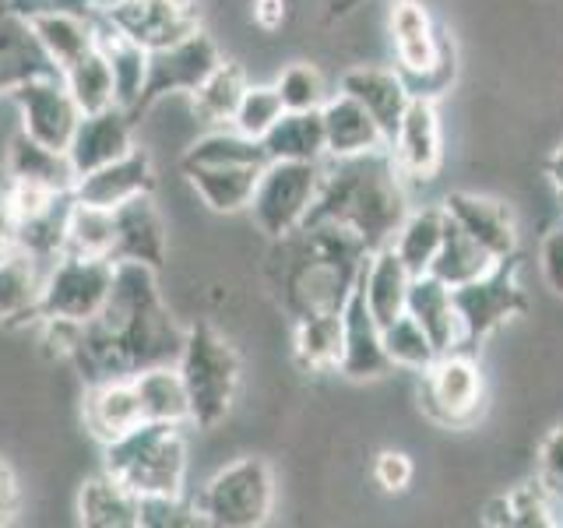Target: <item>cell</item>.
<instances>
[{"label": "cell", "mask_w": 563, "mask_h": 528, "mask_svg": "<svg viewBox=\"0 0 563 528\" xmlns=\"http://www.w3.org/2000/svg\"><path fill=\"white\" fill-rule=\"evenodd\" d=\"M43 345L78 370L85 384L134 377L155 363H176L187 328L176 324L148 264H117L106 307L85 324L40 321Z\"/></svg>", "instance_id": "cell-1"}, {"label": "cell", "mask_w": 563, "mask_h": 528, "mask_svg": "<svg viewBox=\"0 0 563 528\" xmlns=\"http://www.w3.org/2000/svg\"><path fill=\"white\" fill-rule=\"evenodd\" d=\"M409 201H405L401 173L387 148L352 155V158H331L324 166L321 190L310 208V222L339 226L345 233L360 237L366 251L374 254L377 246H387L395 240L398 226L409 216Z\"/></svg>", "instance_id": "cell-2"}, {"label": "cell", "mask_w": 563, "mask_h": 528, "mask_svg": "<svg viewBox=\"0 0 563 528\" xmlns=\"http://www.w3.org/2000/svg\"><path fill=\"white\" fill-rule=\"evenodd\" d=\"M369 251L360 237L339 226L310 222L278 240L275 286L292 321L313 314H339L356 286Z\"/></svg>", "instance_id": "cell-3"}, {"label": "cell", "mask_w": 563, "mask_h": 528, "mask_svg": "<svg viewBox=\"0 0 563 528\" xmlns=\"http://www.w3.org/2000/svg\"><path fill=\"white\" fill-rule=\"evenodd\" d=\"M102 469L137 497L187 493V437L180 422H137L134 430L102 444Z\"/></svg>", "instance_id": "cell-4"}, {"label": "cell", "mask_w": 563, "mask_h": 528, "mask_svg": "<svg viewBox=\"0 0 563 528\" xmlns=\"http://www.w3.org/2000/svg\"><path fill=\"white\" fill-rule=\"evenodd\" d=\"M176 370H180L184 387H187L190 427L216 430L219 422L233 413L240 384H243V360L236 345L229 342L216 324L198 321L184 334Z\"/></svg>", "instance_id": "cell-5"}, {"label": "cell", "mask_w": 563, "mask_h": 528, "mask_svg": "<svg viewBox=\"0 0 563 528\" xmlns=\"http://www.w3.org/2000/svg\"><path fill=\"white\" fill-rule=\"evenodd\" d=\"M391 40L398 57V75L412 96L440 99L457 78V53L448 32L433 25L422 0H398L391 11Z\"/></svg>", "instance_id": "cell-6"}, {"label": "cell", "mask_w": 563, "mask_h": 528, "mask_svg": "<svg viewBox=\"0 0 563 528\" xmlns=\"http://www.w3.org/2000/svg\"><path fill=\"white\" fill-rule=\"evenodd\" d=\"M194 504L211 528H261L275 510V472L264 458L243 454L211 475Z\"/></svg>", "instance_id": "cell-7"}, {"label": "cell", "mask_w": 563, "mask_h": 528, "mask_svg": "<svg viewBox=\"0 0 563 528\" xmlns=\"http://www.w3.org/2000/svg\"><path fill=\"white\" fill-rule=\"evenodd\" d=\"M416 405L440 430H472L486 413V381L472 352H437V360L419 370Z\"/></svg>", "instance_id": "cell-8"}, {"label": "cell", "mask_w": 563, "mask_h": 528, "mask_svg": "<svg viewBox=\"0 0 563 528\" xmlns=\"http://www.w3.org/2000/svg\"><path fill=\"white\" fill-rule=\"evenodd\" d=\"M518 275H521V254H507L486 275L451 289L457 324H462L457 349L475 352L493 331H500L507 321L528 314V296Z\"/></svg>", "instance_id": "cell-9"}, {"label": "cell", "mask_w": 563, "mask_h": 528, "mask_svg": "<svg viewBox=\"0 0 563 528\" xmlns=\"http://www.w3.org/2000/svg\"><path fill=\"white\" fill-rule=\"evenodd\" d=\"M321 163H289V158H275L261 169L254 198L246 205V216L254 219L268 240H286L299 226L307 222L310 208L321 190Z\"/></svg>", "instance_id": "cell-10"}, {"label": "cell", "mask_w": 563, "mask_h": 528, "mask_svg": "<svg viewBox=\"0 0 563 528\" xmlns=\"http://www.w3.org/2000/svg\"><path fill=\"white\" fill-rule=\"evenodd\" d=\"M117 264L106 257L60 254L46 268L43 286V321H70L85 324L106 307L113 289Z\"/></svg>", "instance_id": "cell-11"}, {"label": "cell", "mask_w": 563, "mask_h": 528, "mask_svg": "<svg viewBox=\"0 0 563 528\" xmlns=\"http://www.w3.org/2000/svg\"><path fill=\"white\" fill-rule=\"evenodd\" d=\"M99 22L155 53L198 32L201 8L198 0H106Z\"/></svg>", "instance_id": "cell-12"}, {"label": "cell", "mask_w": 563, "mask_h": 528, "mask_svg": "<svg viewBox=\"0 0 563 528\" xmlns=\"http://www.w3.org/2000/svg\"><path fill=\"white\" fill-rule=\"evenodd\" d=\"M219 64H222V50L205 29H198L194 35H187V40L173 43L166 50L148 53L145 92H141L131 117L137 120L141 113H148L152 106H158L166 96H190Z\"/></svg>", "instance_id": "cell-13"}, {"label": "cell", "mask_w": 563, "mask_h": 528, "mask_svg": "<svg viewBox=\"0 0 563 528\" xmlns=\"http://www.w3.org/2000/svg\"><path fill=\"white\" fill-rule=\"evenodd\" d=\"M11 99L18 106V117H22L25 138L40 141V145H46V148L67 152L70 138H75V131H78L81 110H78L75 96L67 92V85L57 70L22 81L11 92Z\"/></svg>", "instance_id": "cell-14"}, {"label": "cell", "mask_w": 563, "mask_h": 528, "mask_svg": "<svg viewBox=\"0 0 563 528\" xmlns=\"http://www.w3.org/2000/svg\"><path fill=\"white\" fill-rule=\"evenodd\" d=\"M166 254L169 229L152 194H141V198L113 208V264H148V268L163 272Z\"/></svg>", "instance_id": "cell-15"}, {"label": "cell", "mask_w": 563, "mask_h": 528, "mask_svg": "<svg viewBox=\"0 0 563 528\" xmlns=\"http://www.w3.org/2000/svg\"><path fill=\"white\" fill-rule=\"evenodd\" d=\"M391 360L384 352L380 339V324L377 317L366 307V293H363V272L352 286L345 307H342V360H339V374L349 381H380L391 374Z\"/></svg>", "instance_id": "cell-16"}, {"label": "cell", "mask_w": 563, "mask_h": 528, "mask_svg": "<svg viewBox=\"0 0 563 528\" xmlns=\"http://www.w3.org/2000/svg\"><path fill=\"white\" fill-rule=\"evenodd\" d=\"M391 158L401 176L412 180H433L444 163V134H440V113L437 99L412 96L409 110H405L398 134L391 141Z\"/></svg>", "instance_id": "cell-17"}, {"label": "cell", "mask_w": 563, "mask_h": 528, "mask_svg": "<svg viewBox=\"0 0 563 528\" xmlns=\"http://www.w3.org/2000/svg\"><path fill=\"white\" fill-rule=\"evenodd\" d=\"M141 194H155V166L152 155L137 145L128 155L75 180V198L96 208H120L131 198H141Z\"/></svg>", "instance_id": "cell-18"}, {"label": "cell", "mask_w": 563, "mask_h": 528, "mask_svg": "<svg viewBox=\"0 0 563 528\" xmlns=\"http://www.w3.org/2000/svg\"><path fill=\"white\" fill-rule=\"evenodd\" d=\"M25 29L32 32L35 46L43 50L49 67L64 75L81 57H88L99 46V18L81 11H46L25 18Z\"/></svg>", "instance_id": "cell-19"}, {"label": "cell", "mask_w": 563, "mask_h": 528, "mask_svg": "<svg viewBox=\"0 0 563 528\" xmlns=\"http://www.w3.org/2000/svg\"><path fill=\"white\" fill-rule=\"evenodd\" d=\"M444 211L497 261L507 254H518V219L504 201L483 198V194L472 190H451L444 198Z\"/></svg>", "instance_id": "cell-20"}, {"label": "cell", "mask_w": 563, "mask_h": 528, "mask_svg": "<svg viewBox=\"0 0 563 528\" xmlns=\"http://www.w3.org/2000/svg\"><path fill=\"white\" fill-rule=\"evenodd\" d=\"M131 128H134V120L128 110H120V106H110V110H99V113H81L78 131L67 145V158H70V166H75V173L85 176L106 163H113L120 155H128L134 148Z\"/></svg>", "instance_id": "cell-21"}, {"label": "cell", "mask_w": 563, "mask_h": 528, "mask_svg": "<svg viewBox=\"0 0 563 528\" xmlns=\"http://www.w3.org/2000/svg\"><path fill=\"white\" fill-rule=\"evenodd\" d=\"M43 286H46V264L25 254L22 246H14V251L0 257V324L40 328Z\"/></svg>", "instance_id": "cell-22"}, {"label": "cell", "mask_w": 563, "mask_h": 528, "mask_svg": "<svg viewBox=\"0 0 563 528\" xmlns=\"http://www.w3.org/2000/svg\"><path fill=\"white\" fill-rule=\"evenodd\" d=\"M342 92H349L352 99H360L369 117L377 120V128L384 131V141L387 148H391V141L398 134V123L405 117V110H409L412 102V92L409 85H405V78L398 75V70L391 67H349L342 81H339Z\"/></svg>", "instance_id": "cell-23"}, {"label": "cell", "mask_w": 563, "mask_h": 528, "mask_svg": "<svg viewBox=\"0 0 563 528\" xmlns=\"http://www.w3.org/2000/svg\"><path fill=\"white\" fill-rule=\"evenodd\" d=\"M81 422L99 444H110V440L134 430L137 422H145L134 381L131 377H106L96 384H85Z\"/></svg>", "instance_id": "cell-24"}, {"label": "cell", "mask_w": 563, "mask_h": 528, "mask_svg": "<svg viewBox=\"0 0 563 528\" xmlns=\"http://www.w3.org/2000/svg\"><path fill=\"white\" fill-rule=\"evenodd\" d=\"M321 123H324V155L328 158H352L366 152L387 148L384 131L377 128V120L369 117V110L352 99L349 92H334L321 106Z\"/></svg>", "instance_id": "cell-25"}, {"label": "cell", "mask_w": 563, "mask_h": 528, "mask_svg": "<svg viewBox=\"0 0 563 528\" xmlns=\"http://www.w3.org/2000/svg\"><path fill=\"white\" fill-rule=\"evenodd\" d=\"M75 515L85 528H141V497L99 469L78 486Z\"/></svg>", "instance_id": "cell-26"}, {"label": "cell", "mask_w": 563, "mask_h": 528, "mask_svg": "<svg viewBox=\"0 0 563 528\" xmlns=\"http://www.w3.org/2000/svg\"><path fill=\"white\" fill-rule=\"evenodd\" d=\"M264 166L254 163H229V166H180V173L187 176V184L194 187V194L208 205V211L216 216H236V211H246L254 198L257 176Z\"/></svg>", "instance_id": "cell-27"}, {"label": "cell", "mask_w": 563, "mask_h": 528, "mask_svg": "<svg viewBox=\"0 0 563 528\" xmlns=\"http://www.w3.org/2000/svg\"><path fill=\"white\" fill-rule=\"evenodd\" d=\"M4 169H8V184H29V187L53 190V194H75V180H78L67 152L46 148L25 134H18L11 141Z\"/></svg>", "instance_id": "cell-28"}, {"label": "cell", "mask_w": 563, "mask_h": 528, "mask_svg": "<svg viewBox=\"0 0 563 528\" xmlns=\"http://www.w3.org/2000/svg\"><path fill=\"white\" fill-rule=\"evenodd\" d=\"M405 314H412L419 328L430 334L437 352H451L462 342V324H457L451 286L440 282L437 275H412L409 282V299H405Z\"/></svg>", "instance_id": "cell-29"}, {"label": "cell", "mask_w": 563, "mask_h": 528, "mask_svg": "<svg viewBox=\"0 0 563 528\" xmlns=\"http://www.w3.org/2000/svg\"><path fill=\"white\" fill-rule=\"evenodd\" d=\"M409 268L401 264L395 254V246H377L374 254L363 264V293H366V307L377 317V324H391L398 314H405V299H409Z\"/></svg>", "instance_id": "cell-30"}, {"label": "cell", "mask_w": 563, "mask_h": 528, "mask_svg": "<svg viewBox=\"0 0 563 528\" xmlns=\"http://www.w3.org/2000/svg\"><path fill=\"white\" fill-rule=\"evenodd\" d=\"M479 521L489 528H553V525H563V518H556V497L539 480H528L515 490L500 493V497H493L483 507Z\"/></svg>", "instance_id": "cell-31"}, {"label": "cell", "mask_w": 563, "mask_h": 528, "mask_svg": "<svg viewBox=\"0 0 563 528\" xmlns=\"http://www.w3.org/2000/svg\"><path fill=\"white\" fill-rule=\"evenodd\" d=\"M131 381L141 402V416L148 422H180V427H187L190 402H187V387L176 363L145 366V370H137Z\"/></svg>", "instance_id": "cell-32"}, {"label": "cell", "mask_w": 563, "mask_h": 528, "mask_svg": "<svg viewBox=\"0 0 563 528\" xmlns=\"http://www.w3.org/2000/svg\"><path fill=\"white\" fill-rule=\"evenodd\" d=\"M292 363L303 374H328L339 370L342 360V310L339 314H313L292 321Z\"/></svg>", "instance_id": "cell-33"}, {"label": "cell", "mask_w": 563, "mask_h": 528, "mask_svg": "<svg viewBox=\"0 0 563 528\" xmlns=\"http://www.w3.org/2000/svg\"><path fill=\"white\" fill-rule=\"evenodd\" d=\"M246 85L251 81H246L243 67L236 61L222 57V64L187 96L194 117H198L201 123H208V128H233V117L240 110V99L246 92Z\"/></svg>", "instance_id": "cell-34"}, {"label": "cell", "mask_w": 563, "mask_h": 528, "mask_svg": "<svg viewBox=\"0 0 563 528\" xmlns=\"http://www.w3.org/2000/svg\"><path fill=\"white\" fill-rule=\"evenodd\" d=\"M268 163L275 158H289V163H321L324 158V123L321 110L310 113H282L275 128L261 138Z\"/></svg>", "instance_id": "cell-35"}, {"label": "cell", "mask_w": 563, "mask_h": 528, "mask_svg": "<svg viewBox=\"0 0 563 528\" xmlns=\"http://www.w3.org/2000/svg\"><path fill=\"white\" fill-rule=\"evenodd\" d=\"M497 257H493L479 240H472L462 226H457L451 216H448V226H444V240H440V251L430 264V275H437L440 282H448V286H465V282L486 275Z\"/></svg>", "instance_id": "cell-36"}, {"label": "cell", "mask_w": 563, "mask_h": 528, "mask_svg": "<svg viewBox=\"0 0 563 528\" xmlns=\"http://www.w3.org/2000/svg\"><path fill=\"white\" fill-rule=\"evenodd\" d=\"M444 226H448L444 205L419 208V211H409V216H405L391 246H395V254L401 257L405 268H409V275L430 272V264L440 251V240H444Z\"/></svg>", "instance_id": "cell-37"}, {"label": "cell", "mask_w": 563, "mask_h": 528, "mask_svg": "<svg viewBox=\"0 0 563 528\" xmlns=\"http://www.w3.org/2000/svg\"><path fill=\"white\" fill-rule=\"evenodd\" d=\"M99 50L106 53V61H110V70H113L117 106L134 113L141 92H145V78H148V50L131 43L128 35L106 29L102 22H99Z\"/></svg>", "instance_id": "cell-38"}, {"label": "cell", "mask_w": 563, "mask_h": 528, "mask_svg": "<svg viewBox=\"0 0 563 528\" xmlns=\"http://www.w3.org/2000/svg\"><path fill=\"white\" fill-rule=\"evenodd\" d=\"M49 70L53 67L43 57V50L35 46L25 22L0 18V99L11 96L22 81L35 75H49Z\"/></svg>", "instance_id": "cell-39"}, {"label": "cell", "mask_w": 563, "mask_h": 528, "mask_svg": "<svg viewBox=\"0 0 563 528\" xmlns=\"http://www.w3.org/2000/svg\"><path fill=\"white\" fill-rule=\"evenodd\" d=\"M229 163H254L268 166V152L257 138H246L236 128H211L208 134L194 138L180 155V166H229Z\"/></svg>", "instance_id": "cell-40"}, {"label": "cell", "mask_w": 563, "mask_h": 528, "mask_svg": "<svg viewBox=\"0 0 563 528\" xmlns=\"http://www.w3.org/2000/svg\"><path fill=\"white\" fill-rule=\"evenodd\" d=\"M64 251L110 261V254H113V208H96V205H85L78 198H70L67 226H64Z\"/></svg>", "instance_id": "cell-41"}, {"label": "cell", "mask_w": 563, "mask_h": 528, "mask_svg": "<svg viewBox=\"0 0 563 528\" xmlns=\"http://www.w3.org/2000/svg\"><path fill=\"white\" fill-rule=\"evenodd\" d=\"M60 78L67 85V92L75 96L81 113H99V110L117 106L113 70H110V61H106V53L99 46L88 53V57H81L70 70H64Z\"/></svg>", "instance_id": "cell-42"}, {"label": "cell", "mask_w": 563, "mask_h": 528, "mask_svg": "<svg viewBox=\"0 0 563 528\" xmlns=\"http://www.w3.org/2000/svg\"><path fill=\"white\" fill-rule=\"evenodd\" d=\"M380 339H384V352L391 366L401 370H419L430 366L437 360V345L430 342V334L419 328V321L412 314H398L391 324L380 328Z\"/></svg>", "instance_id": "cell-43"}, {"label": "cell", "mask_w": 563, "mask_h": 528, "mask_svg": "<svg viewBox=\"0 0 563 528\" xmlns=\"http://www.w3.org/2000/svg\"><path fill=\"white\" fill-rule=\"evenodd\" d=\"M275 88H278V99L286 106L289 113H310V110H321L328 102V85H324V75L317 70L313 64H303L296 61L289 64L282 75L275 78Z\"/></svg>", "instance_id": "cell-44"}, {"label": "cell", "mask_w": 563, "mask_h": 528, "mask_svg": "<svg viewBox=\"0 0 563 528\" xmlns=\"http://www.w3.org/2000/svg\"><path fill=\"white\" fill-rule=\"evenodd\" d=\"M286 113V106L278 99L275 85H246V92L240 99V110L233 117V128L246 138H264Z\"/></svg>", "instance_id": "cell-45"}, {"label": "cell", "mask_w": 563, "mask_h": 528, "mask_svg": "<svg viewBox=\"0 0 563 528\" xmlns=\"http://www.w3.org/2000/svg\"><path fill=\"white\" fill-rule=\"evenodd\" d=\"M201 510L187 493L176 497H141V528H198Z\"/></svg>", "instance_id": "cell-46"}, {"label": "cell", "mask_w": 563, "mask_h": 528, "mask_svg": "<svg viewBox=\"0 0 563 528\" xmlns=\"http://www.w3.org/2000/svg\"><path fill=\"white\" fill-rule=\"evenodd\" d=\"M536 480L550 490L556 501H563V422H556V427L539 440Z\"/></svg>", "instance_id": "cell-47"}, {"label": "cell", "mask_w": 563, "mask_h": 528, "mask_svg": "<svg viewBox=\"0 0 563 528\" xmlns=\"http://www.w3.org/2000/svg\"><path fill=\"white\" fill-rule=\"evenodd\" d=\"M412 458L405 454V451H380L374 458V480L384 493H401V490H409L412 483Z\"/></svg>", "instance_id": "cell-48"}, {"label": "cell", "mask_w": 563, "mask_h": 528, "mask_svg": "<svg viewBox=\"0 0 563 528\" xmlns=\"http://www.w3.org/2000/svg\"><path fill=\"white\" fill-rule=\"evenodd\" d=\"M539 272L545 289L563 299V226L550 229L539 243Z\"/></svg>", "instance_id": "cell-49"}, {"label": "cell", "mask_w": 563, "mask_h": 528, "mask_svg": "<svg viewBox=\"0 0 563 528\" xmlns=\"http://www.w3.org/2000/svg\"><path fill=\"white\" fill-rule=\"evenodd\" d=\"M18 507H22V486H18V475H14L11 462L0 454V528L14 521Z\"/></svg>", "instance_id": "cell-50"}, {"label": "cell", "mask_w": 563, "mask_h": 528, "mask_svg": "<svg viewBox=\"0 0 563 528\" xmlns=\"http://www.w3.org/2000/svg\"><path fill=\"white\" fill-rule=\"evenodd\" d=\"M251 18L261 32H278L289 18V0H251Z\"/></svg>", "instance_id": "cell-51"}, {"label": "cell", "mask_w": 563, "mask_h": 528, "mask_svg": "<svg viewBox=\"0 0 563 528\" xmlns=\"http://www.w3.org/2000/svg\"><path fill=\"white\" fill-rule=\"evenodd\" d=\"M14 243H18V219L4 198V190H0V257L14 251Z\"/></svg>", "instance_id": "cell-52"}, {"label": "cell", "mask_w": 563, "mask_h": 528, "mask_svg": "<svg viewBox=\"0 0 563 528\" xmlns=\"http://www.w3.org/2000/svg\"><path fill=\"white\" fill-rule=\"evenodd\" d=\"M542 169H545V180H550V187L556 190V198L563 205V141L550 152V158L542 163Z\"/></svg>", "instance_id": "cell-53"}, {"label": "cell", "mask_w": 563, "mask_h": 528, "mask_svg": "<svg viewBox=\"0 0 563 528\" xmlns=\"http://www.w3.org/2000/svg\"><path fill=\"white\" fill-rule=\"evenodd\" d=\"M363 4V0H331L328 4V18H345V14H352Z\"/></svg>", "instance_id": "cell-54"}, {"label": "cell", "mask_w": 563, "mask_h": 528, "mask_svg": "<svg viewBox=\"0 0 563 528\" xmlns=\"http://www.w3.org/2000/svg\"><path fill=\"white\" fill-rule=\"evenodd\" d=\"M102 8H106V0H102Z\"/></svg>", "instance_id": "cell-55"}]
</instances>
